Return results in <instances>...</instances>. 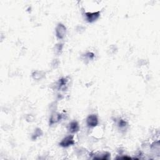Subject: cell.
Returning a JSON list of instances; mask_svg holds the SVG:
<instances>
[{
	"label": "cell",
	"instance_id": "cell-1",
	"mask_svg": "<svg viewBox=\"0 0 160 160\" xmlns=\"http://www.w3.org/2000/svg\"><path fill=\"white\" fill-rule=\"evenodd\" d=\"M55 32L57 38L59 40H62L67 34V27L62 23H59L56 27Z\"/></svg>",
	"mask_w": 160,
	"mask_h": 160
},
{
	"label": "cell",
	"instance_id": "cell-2",
	"mask_svg": "<svg viewBox=\"0 0 160 160\" xmlns=\"http://www.w3.org/2000/svg\"><path fill=\"white\" fill-rule=\"evenodd\" d=\"M101 12L100 11L96 12H84V18L87 22L92 23L96 21L100 16Z\"/></svg>",
	"mask_w": 160,
	"mask_h": 160
},
{
	"label": "cell",
	"instance_id": "cell-3",
	"mask_svg": "<svg viewBox=\"0 0 160 160\" xmlns=\"http://www.w3.org/2000/svg\"><path fill=\"white\" fill-rule=\"evenodd\" d=\"M75 143L74 139V136L71 135H68L67 136H66L61 141V142L59 143L60 146L63 148H68L70 146L74 145Z\"/></svg>",
	"mask_w": 160,
	"mask_h": 160
},
{
	"label": "cell",
	"instance_id": "cell-4",
	"mask_svg": "<svg viewBox=\"0 0 160 160\" xmlns=\"http://www.w3.org/2000/svg\"><path fill=\"white\" fill-rule=\"evenodd\" d=\"M99 123L98 118L96 115L92 114L89 115L87 118V125L88 127L94 128L96 127Z\"/></svg>",
	"mask_w": 160,
	"mask_h": 160
},
{
	"label": "cell",
	"instance_id": "cell-5",
	"mask_svg": "<svg viewBox=\"0 0 160 160\" xmlns=\"http://www.w3.org/2000/svg\"><path fill=\"white\" fill-rule=\"evenodd\" d=\"M63 118V115L58 113H53L52 115H51V117L50 118V125L52 126L56 123H58L59 121H60Z\"/></svg>",
	"mask_w": 160,
	"mask_h": 160
},
{
	"label": "cell",
	"instance_id": "cell-6",
	"mask_svg": "<svg viewBox=\"0 0 160 160\" xmlns=\"http://www.w3.org/2000/svg\"><path fill=\"white\" fill-rule=\"evenodd\" d=\"M68 83V78H61L56 83V87H57V89L59 90H66V87L67 86Z\"/></svg>",
	"mask_w": 160,
	"mask_h": 160
},
{
	"label": "cell",
	"instance_id": "cell-7",
	"mask_svg": "<svg viewBox=\"0 0 160 160\" xmlns=\"http://www.w3.org/2000/svg\"><path fill=\"white\" fill-rule=\"evenodd\" d=\"M68 130L72 134L76 133L80 130V125L77 121H73L69 124Z\"/></svg>",
	"mask_w": 160,
	"mask_h": 160
},
{
	"label": "cell",
	"instance_id": "cell-8",
	"mask_svg": "<svg viewBox=\"0 0 160 160\" xmlns=\"http://www.w3.org/2000/svg\"><path fill=\"white\" fill-rule=\"evenodd\" d=\"M45 72L43 71H34L32 73L31 76L34 80L39 81L45 77Z\"/></svg>",
	"mask_w": 160,
	"mask_h": 160
},
{
	"label": "cell",
	"instance_id": "cell-9",
	"mask_svg": "<svg viewBox=\"0 0 160 160\" xmlns=\"http://www.w3.org/2000/svg\"><path fill=\"white\" fill-rule=\"evenodd\" d=\"M43 135V132L40 128H36V130L34 131L33 134L32 135L31 138L33 140H36L37 138H40Z\"/></svg>",
	"mask_w": 160,
	"mask_h": 160
},
{
	"label": "cell",
	"instance_id": "cell-10",
	"mask_svg": "<svg viewBox=\"0 0 160 160\" xmlns=\"http://www.w3.org/2000/svg\"><path fill=\"white\" fill-rule=\"evenodd\" d=\"M63 48V44L62 43H58L54 46V52L56 54H60L61 53Z\"/></svg>",
	"mask_w": 160,
	"mask_h": 160
},
{
	"label": "cell",
	"instance_id": "cell-11",
	"mask_svg": "<svg viewBox=\"0 0 160 160\" xmlns=\"http://www.w3.org/2000/svg\"><path fill=\"white\" fill-rule=\"evenodd\" d=\"M101 156H96L94 158V159H108L109 158V156H110V153H108V152H105L103 153L102 154L100 155Z\"/></svg>",
	"mask_w": 160,
	"mask_h": 160
},
{
	"label": "cell",
	"instance_id": "cell-12",
	"mask_svg": "<svg viewBox=\"0 0 160 160\" xmlns=\"http://www.w3.org/2000/svg\"><path fill=\"white\" fill-rule=\"evenodd\" d=\"M118 125L119 127V128L123 129V128H125L127 126L128 123H127V122L125 120H124V119H119L118 121Z\"/></svg>",
	"mask_w": 160,
	"mask_h": 160
},
{
	"label": "cell",
	"instance_id": "cell-13",
	"mask_svg": "<svg viewBox=\"0 0 160 160\" xmlns=\"http://www.w3.org/2000/svg\"><path fill=\"white\" fill-rule=\"evenodd\" d=\"M85 56H86V57H87L88 60H93L94 58H95V54H94V53H91V52H88V53H87L85 54Z\"/></svg>",
	"mask_w": 160,
	"mask_h": 160
}]
</instances>
